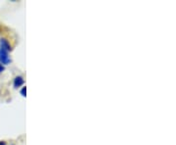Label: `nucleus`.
<instances>
[{
	"label": "nucleus",
	"instance_id": "3",
	"mask_svg": "<svg viewBox=\"0 0 176 145\" xmlns=\"http://www.w3.org/2000/svg\"><path fill=\"white\" fill-rule=\"evenodd\" d=\"M24 83V79L22 77H15V80H14V86L18 88V87H20L21 85H23Z\"/></svg>",
	"mask_w": 176,
	"mask_h": 145
},
{
	"label": "nucleus",
	"instance_id": "5",
	"mask_svg": "<svg viewBox=\"0 0 176 145\" xmlns=\"http://www.w3.org/2000/svg\"><path fill=\"white\" fill-rule=\"evenodd\" d=\"M5 70V68H4V66H3L2 64H0V74H1L3 71Z\"/></svg>",
	"mask_w": 176,
	"mask_h": 145
},
{
	"label": "nucleus",
	"instance_id": "2",
	"mask_svg": "<svg viewBox=\"0 0 176 145\" xmlns=\"http://www.w3.org/2000/svg\"><path fill=\"white\" fill-rule=\"evenodd\" d=\"M0 48L6 50L7 52L11 51V45H10V43L8 42V40H6L5 38L0 39Z\"/></svg>",
	"mask_w": 176,
	"mask_h": 145
},
{
	"label": "nucleus",
	"instance_id": "1",
	"mask_svg": "<svg viewBox=\"0 0 176 145\" xmlns=\"http://www.w3.org/2000/svg\"><path fill=\"white\" fill-rule=\"evenodd\" d=\"M0 61H1L2 64H4V65L9 64V63L11 62V59L8 56V52L4 49H2V48H0Z\"/></svg>",
	"mask_w": 176,
	"mask_h": 145
},
{
	"label": "nucleus",
	"instance_id": "6",
	"mask_svg": "<svg viewBox=\"0 0 176 145\" xmlns=\"http://www.w3.org/2000/svg\"><path fill=\"white\" fill-rule=\"evenodd\" d=\"M0 145H6L5 142H0Z\"/></svg>",
	"mask_w": 176,
	"mask_h": 145
},
{
	"label": "nucleus",
	"instance_id": "4",
	"mask_svg": "<svg viewBox=\"0 0 176 145\" xmlns=\"http://www.w3.org/2000/svg\"><path fill=\"white\" fill-rule=\"evenodd\" d=\"M25 93H27V88H25V87H23V89L21 90V94L25 97Z\"/></svg>",
	"mask_w": 176,
	"mask_h": 145
}]
</instances>
